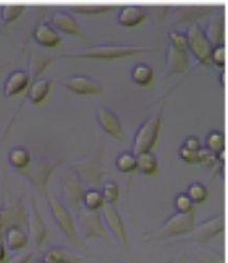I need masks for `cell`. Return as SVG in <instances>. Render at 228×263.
Wrapping results in <instances>:
<instances>
[{
    "label": "cell",
    "mask_w": 228,
    "mask_h": 263,
    "mask_svg": "<svg viewBox=\"0 0 228 263\" xmlns=\"http://www.w3.org/2000/svg\"><path fill=\"white\" fill-rule=\"evenodd\" d=\"M60 263H71V262H66V261H64V262H60Z\"/></svg>",
    "instance_id": "bcb514c9"
},
{
    "label": "cell",
    "mask_w": 228,
    "mask_h": 263,
    "mask_svg": "<svg viewBox=\"0 0 228 263\" xmlns=\"http://www.w3.org/2000/svg\"><path fill=\"white\" fill-rule=\"evenodd\" d=\"M30 82V76L26 71H13L7 78L4 84V94L7 97H12L24 91Z\"/></svg>",
    "instance_id": "9a60e30c"
},
{
    "label": "cell",
    "mask_w": 228,
    "mask_h": 263,
    "mask_svg": "<svg viewBox=\"0 0 228 263\" xmlns=\"http://www.w3.org/2000/svg\"><path fill=\"white\" fill-rule=\"evenodd\" d=\"M179 154L181 159L185 161L186 163H189V164L199 163V151H189L184 146H182L180 148Z\"/></svg>",
    "instance_id": "74e56055"
},
{
    "label": "cell",
    "mask_w": 228,
    "mask_h": 263,
    "mask_svg": "<svg viewBox=\"0 0 228 263\" xmlns=\"http://www.w3.org/2000/svg\"><path fill=\"white\" fill-rule=\"evenodd\" d=\"M97 121L105 133L117 139L124 140L122 124L115 113L106 107H99L97 111Z\"/></svg>",
    "instance_id": "7c38bea8"
},
{
    "label": "cell",
    "mask_w": 228,
    "mask_h": 263,
    "mask_svg": "<svg viewBox=\"0 0 228 263\" xmlns=\"http://www.w3.org/2000/svg\"><path fill=\"white\" fill-rule=\"evenodd\" d=\"M51 87L50 79H38L30 86L28 92V98L34 104L40 103L48 96Z\"/></svg>",
    "instance_id": "603a6c76"
},
{
    "label": "cell",
    "mask_w": 228,
    "mask_h": 263,
    "mask_svg": "<svg viewBox=\"0 0 228 263\" xmlns=\"http://www.w3.org/2000/svg\"><path fill=\"white\" fill-rule=\"evenodd\" d=\"M193 204L187 194H179L175 199V206L178 213H188L193 211Z\"/></svg>",
    "instance_id": "e575fe53"
},
{
    "label": "cell",
    "mask_w": 228,
    "mask_h": 263,
    "mask_svg": "<svg viewBox=\"0 0 228 263\" xmlns=\"http://www.w3.org/2000/svg\"><path fill=\"white\" fill-rule=\"evenodd\" d=\"M153 69L145 63H139L135 65L131 71L132 80L139 85H146L153 79Z\"/></svg>",
    "instance_id": "4316f807"
},
{
    "label": "cell",
    "mask_w": 228,
    "mask_h": 263,
    "mask_svg": "<svg viewBox=\"0 0 228 263\" xmlns=\"http://www.w3.org/2000/svg\"><path fill=\"white\" fill-rule=\"evenodd\" d=\"M195 228L194 210L188 213H176L169 217L166 222L156 232L149 235L151 240H161L186 235Z\"/></svg>",
    "instance_id": "277c9868"
},
{
    "label": "cell",
    "mask_w": 228,
    "mask_h": 263,
    "mask_svg": "<svg viewBox=\"0 0 228 263\" xmlns=\"http://www.w3.org/2000/svg\"><path fill=\"white\" fill-rule=\"evenodd\" d=\"M207 189L199 182H195L189 185L187 196L193 203H202L207 198Z\"/></svg>",
    "instance_id": "1f68e13d"
},
{
    "label": "cell",
    "mask_w": 228,
    "mask_h": 263,
    "mask_svg": "<svg viewBox=\"0 0 228 263\" xmlns=\"http://www.w3.org/2000/svg\"><path fill=\"white\" fill-rule=\"evenodd\" d=\"M6 242L11 251H19L28 246L29 238L19 227H12L7 230Z\"/></svg>",
    "instance_id": "7402d4cb"
},
{
    "label": "cell",
    "mask_w": 228,
    "mask_h": 263,
    "mask_svg": "<svg viewBox=\"0 0 228 263\" xmlns=\"http://www.w3.org/2000/svg\"><path fill=\"white\" fill-rule=\"evenodd\" d=\"M33 258L32 253H27V254H19L11 258L7 263H30Z\"/></svg>",
    "instance_id": "ab89813d"
},
{
    "label": "cell",
    "mask_w": 228,
    "mask_h": 263,
    "mask_svg": "<svg viewBox=\"0 0 228 263\" xmlns=\"http://www.w3.org/2000/svg\"><path fill=\"white\" fill-rule=\"evenodd\" d=\"M119 195H120V189L115 181L109 180L105 183L102 192V196L105 203L113 205L119 199Z\"/></svg>",
    "instance_id": "d6a6232c"
},
{
    "label": "cell",
    "mask_w": 228,
    "mask_h": 263,
    "mask_svg": "<svg viewBox=\"0 0 228 263\" xmlns=\"http://www.w3.org/2000/svg\"><path fill=\"white\" fill-rule=\"evenodd\" d=\"M62 195L66 206L78 213L83 205L84 190L80 177L75 171H66L63 175Z\"/></svg>",
    "instance_id": "5b68a950"
},
{
    "label": "cell",
    "mask_w": 228,
    "mask_h": 263,
    "mask_svg": "<svg viewBox=\"0 0 228 263\" xmlns=\"http://www.w3.org/2000/svg\"><path fill=\"white\" fill-rule=\"evenodd\" d=\"M82 203H83V206L87 210H92V211L99 210L104 203L102 193L94 189L84 192Z\"/></svg>",
    "instance_id": "83f0119b"
},
{
    "label": "cell",
    "mask_w": 228,
    "mask_h": 263,
    "mask_svg": "<svg viewBox=\"0 0 228 263\" xmlns=\"http://www.w3.org/2000/svg\"><path fill=\"white\" fill-rule=\"evenodd\" d=\"M33 37L38 45L47 48H54L61 42V37L56 30L45 23H41L36 27Z\"/></svg>",
    "instance_id": "e0dca14e"
},
{
    "label": "cell",
    "mask_w": 228,
    "mask_h": 263,
    "mask_svg": "<svg viewBox=\"0 0 228 263\" xmlns=\"http://www.w3.org/2000/svg\"><path fill=\"white\" fill-rule=\"evenodd\" d=\"M148 15L147 11L139 6H125L118 14L119 24L124 27H135Z\"/></svg>",
    "instance_id": "ac0fdd59"
},
{
    "label": "cell",
    "mask_w": 228,
    "mask_h": 263,
    "mask_svg": "<svg viewBox=\"0 0 228 263\" xmlns=\"http://www.w3.org/2000/svg\"><path fill=\"white\" fill-rule=\"evenodd\" d=\"M187 39V48L195 55V57L202 63L210 65L211 55L214 47L205 35L204 31L198 24H193L185 35Z\"/></svg>",
    "instance_id": "52a82bcc"
},
{
    "label": "cell",
    "mask_w": 228,
    "mask_h": 263,
    "mask_svg": "<svg viewBox=\"0 0 228 263\" xmlns=\"http://www.w3.org/2000/svg\"><path fill=\"white\" fill-rule=\"evenodd\" d=\"M111 6H96V5H85V6H73L71 7V10H73L76 13H83V14H97L102 13L110 10Z\"/></svg>",
    "instance_id": "d590c367"
},
{
    "label": "cell",
    "mask_w": 228,
    "mask_h": 263,
    "mask_svg": "<svg viewBox=\"0 0 228 263\" xmlns=\"http://www.w3.org/2000/svg\"><path fill=\"white\" fill-rule=\"evenodd\" d=\"M169 263H191V260L185 251H181L178 253L175 259Z\"/></svg>",
    "instance_id": "b9f144b4"
},
{
    "label": "cell",
    "mask_w": 228,
    "mask_h": 263,
    "mask_svg": "<svg viewBox=\"0 0 228 263\" xmlns=\"http://www.w3.org/2000/svg\"><path fill=\"white\" fill-rule=\"evenodd\" d=\"M6 259V250L3 243H0V262H4Z\"/></svg>",
    "instance_id": "7bdbcfd3"
},
{
    "label": "cell",
    "mask_w": 228,
    "mask_h": 263,
    "mask_svg": "<svg viewBox=\"0 0 228 263\" xmlns=\"http://www.w3.org/2000/svg\"><path fill=\"white\" fill-rule=\"evenodd\" d=\"M137 170L145 175H154L158 170V161L154 154L150 152H144L136 156Z\"/></svg>",
    "instance_id": "484cf974"
},
{
    "label": "cell",
    "mask_w": 228,
    "mask_h": 263,
    "mask_svg": "<svg viewBox=\"0 0 228 263\" xmlns=\"http://www.w3.org/2000/svg\"><path fill=\"white\" fill-rule=\"evenodd\" d=\"M188 68V56L186 52L181 51L169 45L166 53V70L168 74H176L186 71Z\"/></svg>",
    "instance_id": "2e32d148"
},
{
    "label": "cell",
    "mask_w": 228,
    "mask_h": 263,
    "mask_svg": "<svg viewBox=\"0 0 228 263\" xmlns=\"http://www.w3.org/2000/svg\"><path fill=\"white\" fill-rule=\"evenodd\" d=\"M35 263H43V262H42V260H39V261H37V262H35Z\"/></svg>",
    "instance_id": "ee69618b"
},
{
    "label": "cell",
    "mask_w": 228,
    "mask_h": 263,
    "mask_svg": "<svg viewBox=\"0 0 228 263\" xmlns=\"http://www.w3.org/2000/svg\"><path fill=\"white\" fill-rule=\"evenodd\" d=\"M9 162L13 167L24 171L30 165L31 162L30 152L25 147H14L9 153Z\"/></svg>",
    "instance_id": "cb8c5ba5"
},
{
    "label": "cell",
    "mask_w": 228,
    "mask_h": 263,
    "mask_svg": "<svg viewBox=\"0 0 228 263\" xmlns=\"http://www.w3.org/2000/svg\"><path fill=\"white\" fill-rule=\"evenodd\" d=\"M51 23L56 29L60 30L61 32L67 35L76 36V37L82 38L83 40H87L81 27L77 23V20L67 12H64V11L56 12L51 18Z\"/></svg>",
    "instance_id": "4fadbf2b"
},
{
    "label": "cell",
    "mask_w": 228,
    "mask_h": 263,
    "mask_svg": "<svg viewBox=\"0 0 228 263\" xmlns=\"http://www.w3.org/2000/svg\"><path fill=\"white\" fill-rule=\"evenodd\" d=\"M107 263H119V262H115V261H110V262H107Z\"/></svg>",
    "instance_id": "f6af8a7d"
},
{
    "label": "cell",
    "mask_w": 228,
    "mask_h": 263,
    "mask_svg": "<svg viewBox=\"0 0 228 263\" xmlns=\"http://www.w3.org/2000/svg\"><path fill=\"white\" fill-rule=\"evenodd\" d=\"M57 164L58 163H54L53 161H41L32 166L26 175L38 189L45 190L50 175Z\"/></svg>",
    "instance_id": "5bb4252c"
},
{
    "label": "cell",
    "mask_w": 228,
    "mask_h": 263,
    "mask_svg": "<svg viewBox=\"0 0 228 263\" xmlns=\"http://www.w3.org/2000/svg\"><path fill=\"white\" fill-rule=\"evenodd\" d=\"M29 232L32 238L34 246L39 249L44 243L45 238H47V227L43 222V219L41 218L39 211L36 205V201L32 199L30 205V213H29Z\"/></svg>",
    "instance_id": "8fae6325"
},
{
    "label": "cell",
    "mask_w": 228,
    "mask_h": 263,
    "mask_svg": "<svg viewBox=\"0 0 228 263\" xmlns=\"http://www.w3.org/2000/svg\"><path fill=\"white\" fill-rule=\"evenodd\" d=\"M45 194L48 196V201H49L52 216L54 218V220L56 221L57 226L61 230V232L65 235V237L68 240L71 241V243H73L76 248L85 252L86 249L77 233L75 223L67 208L62 202H60L55 196L49 195L48 193Z\"/></svg>",
    "instance_id": "7a4b0ae2"
},
{
    "label": "cell",
    "mask_w": 228,
    "mask_h": 263,
    "mask_svg": "<svg viewBox=\"0 0 228 263\" xmlns=\"http://www.w3.org/2000/svg\"><path fill=\"white\" fill-rule=\"evenodd\" d=\"M80 235L84 239H101L107 245H111L110 234L106 231L101 214L98 210H87L84 206L78 212Z\"/></svg>",
    "instance_id": "3957f363"
},
{
    "label": "cell",
    "mask_w": 228,
    "mask_h": 263,
    "mask_svg": "<svg viewBox=\"0 0 228 263\" xmlns=\"http://www.w3.org/2000/svg\"><path fill=\"white\" fill-rule=\"evenodd\" d=\"M207 39L212 43V46L218 47L222 45L223 33H224V20L221 15L213 17L210 21L206 28V31L204 32Z\"/></svg>",
    "instance_id": "44dd1931"
},
{
    "label": "cell",
    "mask_w": 228,
    "mask_h": 263,
    "mask_svg": "<svg viewBox=\"0 0 228 263\" xmlns=\"http://www.w3.org/2000/svg\"><path fill=\"white\" fill-rule=\"evenodd\" d=\"M25 10V6H13V5H7L2 8V12H0V17L5 24H9L17 19L22 11Z\"/></svg>",
    "instance_id": "836d02e7"
},
{
    "label": "cell",
    "mask_w": 228,
    "mask_h": 263,
    "mask_svg": "<svg viewBox=\"0 0 228 263\" xmlns=\"http://www.w3.org/2000/svg\"><path fill=\"white\" fill-rule=\"evenodd\" d=\"M52 61V58L43 53L35 52L31 55L30 61H29V76L30 79H33L37 77L44 69L47 65Z\"/></svg>",
    "instance_id": "d4e9b609"
},
{
    "label": "cell",
    "mask_w": 228,
    "mask_h": 263,
    "mask_svg": "<svg viewBox=\"0 0 228 263\" xmlns=\"http://www.w3.org/2000/svg\"><path fill=\"white\" fill-rule=\"evenodd\" d=\"M205 143H206V148L216 155L224 151V136L219 130L211 132L205 139Z\"/></svg>",
    "instance_id": "f1b7e54d"
},
{
    "label": "cell",
    "mask_w": 228,
    "mask_h": 263,
    "mask_svg": "<svg viewBox=\"0 0 228 263\" xmlns=\"http://www.w3.org/2000/svg\"><path fill=\"white\" fill-rule=\"evenodd\" d=\"M116 167L122 173H131L137 170L136 156L130 153H122L116 159Z\"/></svg>",
    "instance_id": "f546056e"
},
{
    "label": "cell",
    "mask_w": 228,
    "mask_h": 263,
    "mask_svg": "<svg viewBox=\"0 0 228 263\" xmlns=\"http://www.w3.org/2000/svg\"><path fill=\"white\" fill-rule=\"evenodd\" d=\"M211 61H213L218 67H223L225 63V48L224 45H220L213 49L211 55Z\"/></svg>",
    "instance_id": "f35d334b"
},
{
    "label": "cell",
    "mask_w": 228,
    "mask_h": 263,
    "mask_svg": "<svg viewBox=\"0 0 228 263\" xmlns=\"http://www.w3.org/2000/svg\"><path fill=\"white\" fill-rule=\"evenodd\" d=\"M160 114H154L145 120L139 127L135 136L134 141V155L137 156L144 152H149L155 144L159 127H160Z\"/></svg>",
    "instance_id": "8992f818"
},
{
    "label": "cell",
    "mask_w": 228,
    "mask_h": 263,
    "mask_svg": "<svg viewBox=\"0 0 228 263\" xmlns=\"http://www.w3.org/2000/svg\"><path fill=\"white\" fill-rule=\"evenodd\" d=\"M71 262V263H78L81 259L75 255L74 253L70 252L66 249L55 247L45 252L42 257L43 263H60V262Z\"/></svg>",
    "instance_id": "ffe728a7"
},
{
    "label": "cell",
    "mask_w": 228,
    "mask_h": 263,
    "mask_svg": "<svg viewBox=\"0 0 228 263\" xmlns=\"http://www.w3.org/2000/svg\"><path fill=\"white\" fill-rule=\"evenodd\" d=\"M151 48L141 47V46H126V45H102L94 46L87 49L67 52L60 57H70V58H119L128 55H134L137 53H144L151 51Z\"/></svg>",
    "instance_id": "6da1fadb"
},
{
    "label": "cell",
    "mask_w": 228,
    "mask_h": 263,
    "mask_svg": "<svg viewBox=\"0 0 228 263\" xmlns=\"http://www.w3.org/2000/svg\"><path fill=\"white\" fill-rule=\"evenodd\" d=\"M62 84L78 95L99 94L102 90L101 84L97 80L83 75L67 77L62 81Z\"/></svg>",
    "instance_id": "30bf717a"
},
{
    "label": "cell",
    "mask_w": 228,
    "mask_h": 263,
    "mask_svg": "<svg viewBox=\"0 0 228 263\" xmlns=\"http://www.w3.org/2000/svg\"><path fill=\"white\" fill-rule=\"evenodd\" d=\"M25 219L26 212L18 204L8 209H0V233L6 228L18 227V223L24 222Z\"/></svg>",
    "instance_id": "d6986e66"
},
{
    "label": "cell",
    "mask_w": 228,
    "mask_h": 263,
    "mask_svg": "<svg viewBox=\"0 0 228 263\" xmlns=\"http://www.w3.org/2000/svg\"><path fill=\"white\" fill-rule=\"evenodd\" d=\"M102 214L104 217L105 223L107 226L108 231L110 232L111 236L116 239L117 242L123 250L129 249V238L122 220V217L118 213V211L108 203H103L101 206Z\"/></svg>",
    "instance_id": "ba28073f"
},
{
    "label": "cell",
    "mask_w": 228,
    "mask_h": 263,
    "mask_svg": "<svg viewBox=\"0 0 228 263\" xmlns=\"http://www.w3.org/2000/svg\"><path fill=\"white\" fill-rule=\"evenodd\" d=\"M223 229L224 218L219 215L194 228L189 233H187L183 240L191 241V242H206V241L222 233Z\"/></svg>",
    "instance_id": "9c48e42d"
},
{
    "label": "cell",
    "mask_w": 228,
    "mask_h": 263,
    "mask_svg": "<svg viewBox=\"0 0 228 263\" xmlns=\"http://www.w3.org/2000/svg\"><path fill=\"white\" fill-rule=\"evenodd\" d=\"M198 263H224V257L208 249H199L195 252Z\"/></svg>",
    "instance_id": "4dcf8cb0"
},
{
    "label": "cell",
    "mask_w": 228,
    "mask_h": 263,
    "mask_svg": "<svg viewBox=\"0 0 228 263\" xmlns=\"http://www.w3.org/2000/svg\"><path fill=\"white\" fill-rule=\"evenodd\" d=\"M169 39L172 41V45L181 50V51H184L186 52V50L188 49L187 48V39H186V36L181 34L179 32H176V31H173L169 33Z\"/></svg>",
    "instance_id": "8d00e7d4"
},
{
    "label": "cell",
    "mask_w": 228,
    "mask_h": 263,
    "mask_svg": "<svg viewBox=\"0 0 228 263\" xmlns=\"http://www.w3.org/2000/svg\"><path fill=\"white\" fill-rule=\"evenodd\" d=\"M183 146L189 151H199L201 148V144L198 138L192 136L187 137L183 143Z\"/></svg>",
    "instance_id": "60d3db41"
}]
</instances>
